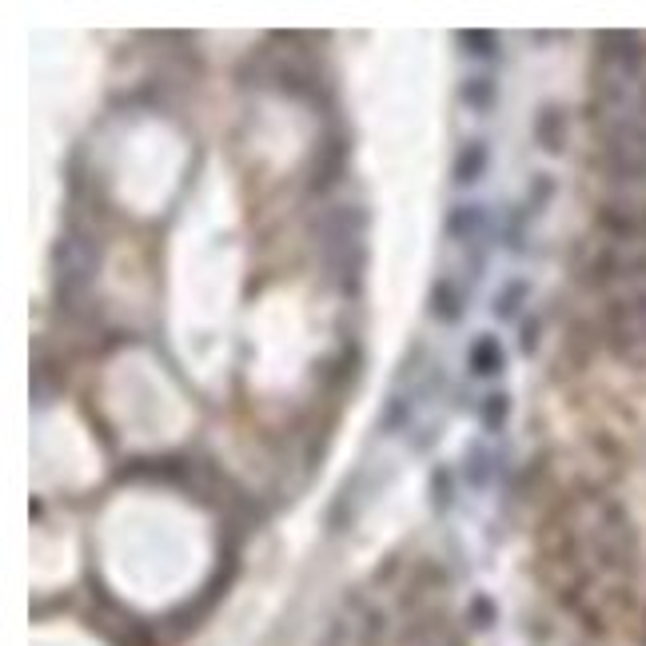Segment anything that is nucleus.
<instances>
[{"label":"nucleus","mask_w":646,"mask_h":646,"mask_svg":"<svg viewBox=\"0 0 646 646\" xmlns=\"http://www.w3.org/2000/svg\"><path fill=\"white\" fill-rule=\"evenodd\" d=\"M563 124V108L559 104H543L539 108V116H535V140H539V148L543 152H551V156H559L563 152V140L555 136V128Z\"/></svg>","instance_id":"7"},{"label":"nucleus","mask_w":646,"mask_h":646,"mask_svg":"<svg viewBox=\"0 0 646 646\" xmlns=\"http://www.w3.org/2000/svg\"><path fill=\"white\" fill-rule=\"evenodd\" d=\"M431 507L439 515H447L455 507V471L447 463H435V471H431Z\"/></svg>","instance_id":"9"},{"label":"nucleus","mask_w":646,"mask_h":646,"mask_svg":"<svg viewBox=\"0 0 646 646\" xmlns=\"http://www.w3.org/2000/svg\"><path fill=\"white\" fill-rule=\"evenodd\" d=\"M463 463H467V487L483 491V487L491 483V463H495V459H491V451H487L483 443H475V447L467 451V459H463Z\"/></svg>","instance_id":"11"},{"label":"nucleus","mask_w":646,"mask_h":646,"mask_svg":"<svg viewBox=\"0 0 646 646\" xmlns=\"http://www.w3.org/2000/svg\"><path fill=\"white\" fill-rule=\"evenodd\" d=\"M507 419H511V395L507 391H491V395H483V403H479V423H483V431H503L507 427Z\"/></svg>","instance_id":"8"},{"label":"nucleus","mask_w":646,"mask_h":646,"mask_svg":"<svg viewBox=\"0 0 646 646\" xmlns=\"http://www.w3.org/2000/svg\"><path fill=\"white\" fill-rule=\"evenodd\" d=\"M527 296H531V288H527V280H507L499 292H495V300H491V316L495 320H515L519 316V308L527 304Z\"/></svg>","instance_id":"6"},{"label":"nucleus","mask_w":646,"mask_h":646,"mask_svg":"<svg viewBox=\"0 0 646 646\" xmlns=\"http://www.w3.org/2000/svg\"><path fill=\"white\" fill-rule=\"evenodd\" d=\"M487 164H491L487 144H483V140H467V144L455 152V160H451V180H455L459 188H471V184H479V180L487 176Z\"/></svg>","instance_id":"3"},{"label":"nucleus","mask_w":646,"mask_h":646,"mask_svg":"<svg viewBox=\"0 0 646 646\" xmlns=\"http://www.w3.org/2000/svg\"><path fill=\"white\" fill-rule=\"evenodd\" d=\"M519 347L531 355L535 347H539V320H527L523 323V339H519Z\"/></svg>","instance_id":"14"},{"label":"nucleus","mask_w":646,"mask_h":646,"mask_svg":"<svg viewBox=\"0 0 646 646\" xmlns=\"http://www.w3.org/2000/svg\"><path fill=\"white\" fill-rule=\"evenodd\" d=\"M467 371L475 379H495V375L507 371V351H503L499 335L483 331V335L471 339V347H467Z\"/></svg>","instance_id":"1"},{"label":"nucleus","mask_w":646,"mask_h":646,"mask_svg":"<svg viewBox=\"0 0 646 646\" xmlns=\"http://www.w3.org/2000/svg\"><path fill=\"white\" fill-rule=\"evenodd\" d=\"M427 304H431V320L447 323V327L463 323V316H467V296H463V292H459V284H455V280H447V276H439V280L431 284Z\"/></svg>","instance_id":"2"},{"label":"nucleus","mask_w":646,"mask_h":646,"mask_svg":"<svg viewBox=\"0 0 646 646\" xmlns=\"http://www.w3.org/2000/svg\"><path fill=\"white\" fill-rule=\"evenodd\" d=\"M483 228H487L483 204H455L447 212V236H455V240H475Z\"/></svg>","instance_id":"4"},{"label":"nucleus","mask_w":646,"mask_h":646,"mask_svg":"<svg viewBox=\"0 0 646 646\" xmlns=\"http://www.w3.org/2000/svg\"><path fill=\"white\" fill-rule=\"evenodd\" d=\"M467 615H471V627H475V631H491L495 619H499V611H495V603H491L487 595H475V599L467 603Z\"/></svg>","instance_id":"12"},{"label":"nucleus","mask_w":646,"mask_h":646,"mask_svg":"<svg viewBox=\"0 0 646 646\" xmlns=\"http://www.w3.org/2000/svg\"><path fill=\"white\" fill-rule=\"evenodd\" d=\"M459 100L471 108V112H491L495 104H499V84L491 80V76H467L463 80V88H459Z\"/></svg>","instance_id":"5"},{"label":"nucleus","mask_w":646,"mask_h":646,"mask_svg":"<svg viewBox=\"0 0 646 646\" xmlns=\"http://www.w3.org/2000/svg\"><path fill=\"white\" fill-rule=\"evenodd\" d=\"M459 44H463L467 56H475V60H495V56H499V36L487 32V28H463V32H459Z\"/></svg>","instance_id":"10"},{"label":"nucleus","mask_w":646,"mask_h":646,"mask_svg":"<svg viewBox=\"0 0 646 646\" xmlns=\"http://www.w3.org/2000/svg\"><path fill=\"white\" fill-rule=\"evenodd\" d=\"M407 423H411V403L395 395L387 403V411H383V431H395V427H407Z\"/></svg>","instance_id":"13"}]
</instances>
